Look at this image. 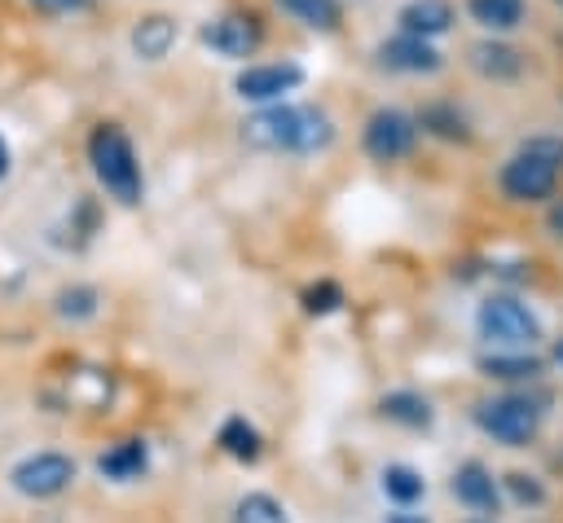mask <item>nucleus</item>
Returning a JSON list of instances; mask_svg holds the SVG:
<instances>
[{
	"instance_id": "26",
	"label": "nucleus",
	"mask_w": 563,
	"mask_h": 523,
	"mask_svg": "<svg viewBox=\"0 0 563 523\" xmlns=\"http://www.w3.org/2000/svg\"><path fill=\"white\" fill-rule=\"evenodd\" d=\"M506 488H510L515 501H528V505H541L545 501V488L532 475H506Z\"/></svg>"
},
{
	"instance_id": "15",
	"label": "nucleus",
	"mask_w": 563,
	"mask_h": 523,
	"mask_svg": "<svg viewBox=\"0 0 563 523\" xmlns=\"http://www.w3.org/2000/svg\"><path fill=\"white\" fill-rule=\"evenodd\" d=\"M145 466H150V448H145V439H119V444H110V448L97 457V470H101L106 479H114V483L141 479Z\"/></svg>"
},
{
	"instance_id": "17",
	"label": "nucleus",
	"mask_w": 563,
	"mask_h": 523,
	"mask_svg": "<svg viewBox=\"0 0 563 523\" xmlns=\"http://www.w3.org/2000/svg\"><path fill=\"white\" fill-rule=\"evenodd\" d=\"M277 9L286 18H295L299 26L321 31V35H330V31L343 26V4L339 0H277Z\"/></svg>"
},
{
	"instance_id": "3",
	"label": "nucleus",
	"mask_w": 563,
	"mask_h": 523,
	"mask_svg": "<svg viewBox=\"0 0 563 523\" xmlns=\"http://www.w3.org/2000/svg\"><path fill=\"white\" fill-rule=\"evenodd\" d=\"M88 163H92L97 185H101L119 207H136V202H141V193H145L141 163H136L132 136H128L119 123H97V127H92V136H88Z\"/></svg>"
},
{
	"instance_id": "19",
	"label": "nucleus",
	"mask_w": 563,
	"mask_h": 523,
	"mask_svg": "<svg viewBox=\"0 0 563 523\" xmlns=\"http://www.w3.org/2000/svg\"><path fill=\"white\" fill-rule=\"evenodd\" d=\"M378 409H383L387 422H400V426H413V431L418 426H431V404L418 391H387Z\"/></svg>"
},
{
	"instance_id": "1",
	"label": "nucleus",
	"mask_w": 563,
	"mask_h": 523,
	"mask_svg": "<svg viewBox=\"0 0 563 523\" xmlns=\"http://www.w3.org/2000/svg\"><path fill=\"white\" fill-rule=\"evenodd\" d=\"M242 141L268 154H321L334 141V119L321 105L273 101L242 123Z\"/></svg>"
},
{
	"instance_id": "27",
	"label": "nucleus",
	"mask_w": 563,
	"mask_h": 523,
	"mask_svg": "<svg viewBox=\"0 0 563 523\" xmlns=\"http://www.w3.org/2000/svg\"><path fill=\"white\" fill-rule=\"evenodd\" d=\"M545 229H550L554 237H563V198L550 207V215H545Z\"/></svg>"
},
{
	"instance_id": "4",
	"label": "nucleus",
	"mask_w": 563,
	"mask_h": 523,
	"mask_svg": "<svg viewBox=\"0 0 563 523\" xmlns=\"http://www.w3.org/2000/svg\"><path fill=\"white\" fill-rule=\"evenodd\" d=\"M541 400H532V396H497V400H484L479 409H475V426L484 431V435H493L497 444H506V448H523L532 435H537V426H541Z\"/></svg>"
},
{
	"instance_id": "7",
	"label": "nucleus",
	"mask_w": 563,
	"mask_h": 523,
	"mask_svg": "<svg viewBox=\"0 0 563 523\" xmlns=\"http://www.w3.org/2000/svg\"><path fill=\"white\" fill-rule=\"evenodd\" d=\"M202 44L216 57H229V62L255 57L260 44H264V22L255 13H220V18H211L202 26Z\"/></svg>"
},
{
	"instance_id": "5",
	"label": "nucleus",
	"mask_w": 563,
	"mask_h": 523,
	"mask_svg": "<svg viewBox=\"0 0 563 523\" xmlns=\"http://www.w3.org/2000/svg\"><path fill=\"white\" fill-rule=\"evenodd\" d=\"M475 325L488 343H501V347H532L541 338V321L515 294H488L475 312Z\"/></svg>"
},
{
	"instance_id": "13",
	"label": "nucleus",
	"mask_w": 563,
	"mask_h": 523,
	"mask_svg": "<svg viewBox=\"0 0 563 523\" xmlns=\"http://www.w3.org/2000/svg\"><path fill=\"white\" fill-rule=\"evenodd\" d=\"M176 18L167 13H145L136 26H132V53L141 62H163L172 48H176Z\"/></svg>"
},
{
	"instance_id": "18",
	"label": "nucleus",
	"mask_w": 563,
	"mask_h": 523,
	"mask_svg": "<svg viewBox=\"0 0 563 523\" xmlns=\"http://www.w3.org/2000/svg\"><path fill=\"white\" fill-rule=\"evenodd\" d=\"M466 13H471L484 31L501 35V31H515V26L523 22V0H466Z\"/></svg>"
},
{
	"instance_id": "8",
	"label": "nucleus",
	"mask_w": 563,
	"mask_h": 523,
	"mask_svg": "<svg viewBox=\"0 0 563 523\" xmlns=\"http://www.w3.org/2000/svg\"><path fill=\"white\" fill-rule=\"evenodd\" d=\"M9 479H13V488H18L22 497L44 501V497H57V492L70 488L75 461H70L66 453H35V457H22Z\"/></svg>"
},
{
	"instance_id": "14",
	"label": "nucleus",
	"mask_w": 563,
	"mask_h": 523,
	"mask_svg": "<svg viewBox=\"0 0 563 523\" xmlns=\"http://www.w3.org/2000/svg\"><path fill=\"white\" fill-rule=\"evenodd\" d=\"M396 22H400V31H409V35L435 40V35H444V31L457 22V13H453L449 0H409V4L396 13Z\"/></svg>"
},
{
	"instance_id": "9",
	"label": "nucleus",
	"mask_w": 563,
	"mask_h": 523,
	"mask_svg": "<svg viewBox=\"0 0 563 523\" xmlns=\"http://www.w3.org/2000/svg\"><path fill=\"white\" fill-rule=\"evenodd\" d=\"M299 84H303V66H295V62H260V66L238 70L233 92H238L242 101L273 105V101H282L286 92H295Z\"/></svg>"
},
{
	"instance_id": "22",
	"label": "nucleus",
	"mask_w": 563,
	"mask_h": 523,
	"mask_svg": "<svg viewBox=\"0 0 563 523\" xmlns=\"http://www.w3.org/2000/svg\"><path fill=\"white\" fill-rule=\"evenodd\" d=\"M233 523H286V510L277 497L268 492H246L238 505H233Z\"/></svg>"
},
{
	"instance_id": "11",
	"label": "nucleus",
	"mask_w": 563,
	"mask_h": 523,
	"mask_svg": "<svg viewBox=\"0 0 563 523\" xmlns=\"http://www.w3.org/2000/svg\"><path fill=\"white\" fill-rule=\"evenodd\" d=\"M471 70L484 75V79H493V84H506V79H519L523 75V53L510 48V44H501L493 35V40L471 44Z\"/></svg>"
},
{
	"instance_id": "2",
	"label": "nucleus",
	"mask_w": 563,
	"mask_h": 523,
	"mask_svg": "<svg viewBox=\"0 0 563 523\" xmlns=\"http://www.w3.org/2000/svg\"><path fill=\"white\" fill-rule=\"evenodd\" d=\"M559 176H563V136H532L501 163L497 185L510 202H545L554 198Z\"/></svg>"
},
{
	"instance_id": "28",
	"label": "nucleus",
	"mask_w": 563,
	"mask_h": 523,
	"mask_svg": "<svg viewBox=\"0 0 563 523\" xmlns=\"http://www.w3.org/2000/svg\"><path fill=\"white\" fill-rule=\"evenodd\" d=\"M387 523H427L422 514H409V510H396V514H387Z\"/></svg>"
},
{
	"instance_id": "10",
	"label": "nucleus",
	"mask_w": 563,
	"mask_h": 523,
	"mask_svg": "<svg viewBox=\"0 0 563 523\" xmlns=\"http://www.w3.org/2000/svg\"><path fill=\"white\" fill-rule=\"evenodd\" d=\"M378 66L391 70V75H435L444 66V53L431 40L400 31V35L378 44Z\"/></svg>"
},
{
	"instance_id": "6",
	"label": "nucleus",
	"mask_w": 563,
	"mask_h": 523,
	"mask_svg": "<svg viewBox=\"0 0 563 523\" xmlns=\"http://www.w3.org/2000/svg\"><path fill=\"white\" fill-rule=\"evenodd\" d=\"M361 145H365V154H369L374 163H400V158H409L413 145H418V119L405 114V110L383 105V110H374V114L365 119Z\"/></svg>"
},
{
	"instance_id": "25",
	"label": "nucleus",
	"mask_w": 563,
	"mask_h": 523,
	"mask_svg": "<svg viewBox=\"0 0 563 523\" xmlns=\"http://www.w3.org/2000/svg\"><path fill=\"white\" fill-rule=\"evenodd\" d=\"M339 303H343V290H339L334 281H317V286L303 290V308H308L312 316H325V312H334Z\"/></svg>"
},
{
	"instance_id": "12",
	"label": "nucleus",
	"mask_w": 563,
	"mask_h": 523,
	"mask_svg": "<svg viewBox=\"0 0 563 523\" xmlns=\"http://www.w3.org/2000/svg\"><path fill=\"white\" fill-rule=\"evenodd\" d=\"M453 497L462 501V505H471V510H497V501H501V492H497V479H493V470L484 466V461H462L457 470H453Z\"/></svg>"
},
{
	"instance_id": "32",
	"label": "nucleus",
	"mask_w": 563,
	"mask_h": 523,
	"mask_svg": "<svg viewBox=\"0 0 563 523\" xmlns=\"http://www.w3.org/2000/svg\"><path fill=\"white\" fill-rule=\"evenodd\" d=\"M554 4H559V9H563V0H554Z\"/></svg>"
},
{
	"instance_id": "23",
	"label": "nucleus",
	"mask_w": 563,
	"mask_h": 523,
	"mask_svg": "<svg viewBox=\"0 0 563 523\" xmlns=\"http://www.w3.org/2000/svg\"><path fill=\"white\" fill-rule=\"evenodd\" d=\"M422 475L413 470V466H387L383 470V492L391 497V501H400V505H413L418 497H422Z\"/></svg>"
},
{
	"instance_id": "31",
	"label": "nucleus",
	"mask_w": 563,
	"mask_h": 523,
	"mask_svg": "<svg viewBox=\"0 0 563 523\" xmlns=\"http://www.w3.org/2000/svg\"><path fill=\"white\" fill-rule=\"evenodd\" d=\"M554 365H563V338L554 343Z\"/></svg>"
},
{
	"instance_id": "21",
	"label": "nucleus",
	"mask_w": 563,
	"mask_h": 523,
	"mask_svg": "<svg viewBox=\"0 0 563 523\" xmlns=\"http://www.w3.org/2000/svg\"><path fill=\"white\" fill-rule=\"evenodd\" d=\"M479 369H484L488 378H501V382H523V378L532 382V378L541 374V360H537V356H523V352H519V356H484Z\"/></svg>"
},
{
	"instance_id": "29",
	"label": "nucleus",
	"mask_w": 563,
	"mask_h": 523,
	"mask_svg": "<svg viewBox=\"0 0 563 523\" xmlns=\"http://www.w3.org/2000/svg\"><path fill=\"white\" fill-rule=\"evenodd\" d=\"M44 9H84L88 0H40Z\"/></svg>"
},
{
	"instance_id": "30",
	"label": "nucleus",
	"mask_w": 563,
	"mask_h": 523,
	"mask_svg": "<svg viewBox=\"0 0 563 523\" xmlns=\"http://www.w3.org/2000/svg\"><path fill=\"white\" fill-rule=\"evenodd\" d=\"M9 176V145H4V136H0V180Z\"/></svg>"
},
{
	"instance_id": "20",
	"label": "nucleus",
	"mask_w": 563,
	"mask_h": 523,
	"mask_svg": "<svg viewBox=\"0 0 563 523\" xmlns=\"http://www.w3.org/2000/svg\"><path fill=\"white\" fill-rule=\"evenodd\" d=\"M216 439H220V448H224L233 461H255V457L264 453V439H260V431H255L246 418H229Z\"/></svg>"
},
{
	"instance_id": "16",
	"label": "nucleus",
	"mask_w": 563,
	"mask_h": 523,
	"mask_svg": "<svg viewBox=\"0 0 563 523\" xmlns=\"http://www.w3.org/2000/svg\"><path fill=\"white\" fill-rule=\"evenodd\" d=\"M413 119H418V132H427V136H440V141H453V145H466L471 141L466 114L453 101H427Z\"/></svg>"
},
{
	"instance_id": "24",
	"label": "nucleus",
	"mask_w": 563,
	"mask_h": 523,
	"mask_svg": "<svg viewBox=\"0 0 563 523\" xmlns=\"http://www.w3.org/2000/svg\"><path fill=\"white\" fill-rule=\"evenodd\" d=\"M97 312V290L92 286H70L57 294V316L66 321H88Z\"/></svg>"
}]
</instances>
